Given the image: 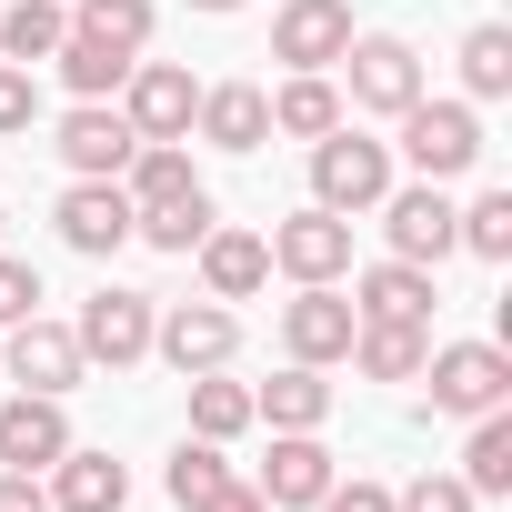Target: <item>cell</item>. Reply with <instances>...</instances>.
Returning a JSON list of instances; mask_svg holds the SVG:
<instances>
[{"label": "cell", "mask_w": 512, "mask_h": 512, "mask_svg": "<svg viewBox=\"0 0 512 512\" xmlns=\"http://www.w3.org/2000/svg\"><path fill=\"white\" fill-rule=\"evenodd\" d=\"M332 71H342V101H352V111L402 121V111L422 101V51H412L402 31H352V51H342Z\"/></svg>", "instance_id": "6da1fadb"}, {"label": "cell", "mask_w": 512, "mask_h": 512, "mask_svg": "<svg viewBox=\"0 0 512 512\" xmlns=\"http://www.w3.org/2000/svg\"><path fill=\"white\" fill-rule=\"evenodd\" d=\"M422 382H432V412L472 422V412H502L512 402V352L502 342H432L422 352Z\"/></svg>", "instance_id": "7a4b0ae2"}, {"label": "cell", "mask_w": 512, "mask_h": 512, "mask_svg": "<svg viewBox=\"0 0 512 512\" xmlns=\"http://www.w3.org/2000/svg\"><path fill=\"white\" fill-rule=\"evenodd\" d=\"M402 161H412V181H462V171L482 161V111L422 91V101L402 111Z\"/></svg>", "instance_id": "3957f363"}, {"label": "cell", "mask_w": 512, "mask_h": 512, "mask_svg": "<svg viewBox=\"0 0 512 512\" xmlns=\"http://www.w3.org/2000/svg\"><path fill=\"white\" fill-rule=\"evenodd\" d=\"M382 191H392V141H362L352 121L312 141V201H322V211L352 221V211H372Z\"/></svg>", "instance_id": "277c9868"}, {"label": "cell", "mask_w": 512, "mask_h": 512, "mask_svg": "<svg viewBox=\"0 0 512 512\" xmlns=\"http://www.w3.org/2000/svg\"><path fill=\"white\" fill-rule=\"evenodd\" d=\"M151 322H161V302H151V292H131V282H101V292L81 302L71 342H81V362H111V372H131V362H151Z\"/></svg>", "instance_id": "5b68a950"}, {"label": "cell", "mask_w": 512, "mask_h": 512, "mask_svg": "<svg viewBox=\"0 0 512 512\" xmlns=\"http://www.w3.org/2000/svg\"><path fill=\"white\" fill-rule=\"evenodd\" d=\"M352 292L342 282H292V302H282V352L292 362H312V372H332L342 352H352Z\"/></svg>", "instance_id": "8992f818"}, {"label": "cell", "mask_w": 512, "mask_h": 512, "mask_svg": "<svg viewBox=\"0 0 512 512\" xmlns=\"http://www.w3.org/2000/svg\"><path fill=\"white\" fill-rule=\"evenodd\" d=\"M151 352L191 382V372H231V352H241V312L231 302H181V312H161L151 322Z\"/></svg>", "instance_id": "52a82bcc"}, {"label": "cell", "mask_w": 512, "mask_h": 512, "mask_svg": "<svg viewBox=\"0 0 512 512\" xmlns=\"http://www.w3.org/2000/svg\"><path fill=\"white\" fill-rule=\"evenodd\" d=\"M262 241H272V272H292V282H342V272H352V221L322 211V201H302V211L272 221Z\"/></svg>", "instance_id": "ba28073f"}, {"label": "cell", "mask_w": 512, "mask_h": 512, "mask_svg": "<svg viewBox=\"0 0 512 512\" xmlns=\"http://www.w3.org/2000/svg\"><path fill=\"white\" fill-rule=\"evenodd\" d=\"M372 211H382V241H392V262H422V272H432L442 251H462V241H452V191H442V181H412V191L392 181Z\"/></svg>", "instance_id": "9c48e42d"}, {"label": "cell", "mask_w": 512, "mask_h": 512, "mask_svg": "<svg viewBox=\"0 0 512 512\" xmlns=\"http://www.w3.org/2000/svg\"><path fill=\"white\" fill-rule=\"evenodd\" d=\"M191 111H201V81H191L181 61H131L121 121H131L141 141H191Z\"/></svg>", "instance_id": "30bf717a"}, {"label": "cell", "mask_w": 512, "mask_h": 512, "mask_svg": "<svg viewBox=\"0 0 512 512\" xmlns=\"http://www.w3.org/2000/svg\"><path fill=\"white\" fill-rule=\"evenodd\" d=\"M51 151L71 161V181H121V171H131V151H141V131L121 121V101H71Z\"/></svg>", "instance_id": "8fae6325"}, {"label": "cell", "mask_w": 512, "mask_h": 512, "mask_svg": "<svg viewBox=\"0 0 512 512\" xmlns=\"http://www.w3.org/2000/svg\"><path fill=\"white\" fill-rule=\"evenodd\" d=\"M352 51V0H282L272 11V61L282 71H332Z\"/></svg>", "instance_id": "7c38bea8"}, {"label": "cell", "mask_w": 512, "mask_h": 512, "mask_svg": "<svg viewBox=\"0 0 512 512\" xmlns=\"http://www.w3.org/2000/svg\"><path fill=\"white\" fill-rule=\"evenodd\" d=\"M332 482H342V462H332L322 432H272V462H262V482H251V492H262L272 512H312Z\"/></svg>", "instance_id": "4fadbf2b"}, {"label": "cell", "mask_w": 512, "mask_h": 512, "mask_svg": "<svg viewBox=\"0 0 512 512\" xmlns=\"http://www.w3.org/2000/svg\"><path fill=\"white\" fill-rule=\"evenodd\" d=\"M0 362H11V382H21V392H51V402L91 372V362H81V342H71V322H41V312H31V322H11Z\"/></svg>", "instance_id": "5bb4252c"}, {"label": "cell", "mask_w": 512, "mask_h": 512, "mask_svg": "<svg viewBox=\"0 0 512 512\" xmlns=\"http://www.w3.org/2000/svg\"><path fill=\"white\" fill-rule=\"evenodd\" d=\"M71 452V412L51 392H11L0 402V472H51Z\"/></svg>", "instance_id": "9a60e30c"}, {"label": "cell", "mask_w": 512, "mask_h": 512, "mask_svg": "<svg viewBox=\"0 0 512 512\" xmlns=\"http://www.w3.org/2000/svg\"><path fill=\"white\" fill-rule=\"evenodd\" d=\"M51 221H61V241H71V251H91V262H111V251L131 241V191H121V181H71Z\"/></svg>", "instance_id": "2e32d148"}, {"label": "cell", "mask_w": 512, "mask_h": 512, "mask_svg": "<svg viewBox=\"0 0 512 512\" xmlns=\"http://www.w3.org/2000/svg\"><path fill=\"white\" fill-rule=\"evenodd\" d=\"M191 131H201L211 151H262V141H272V91H262V81H211L201 111H191Z\"/></svg>", "instance_id": "e0dca14e"}, {"label": "cell", "mask_w": 512, "mask_h": 512, "mask_svg": "<svg viewBox=\"0 0 512 512\" xmlns=\"http://www.w3.org/2000/svg\"><path fill=\"white\" fill-rule=\"evenodd\" d=\"M191 251H201V292H211V302H251V292L272 282V241H262V231H221V221H211Z\"/></svg>", "instance_id": "ac0fdd59"}, {"label": "cell", "mask_w": 512, "mask_h": 512, "mask_svg": "<svg viewBox=\"0 0 512 512\" xmlns=\"http://www.w3.org/2000/svg\"><path fill=\"white\" fill-rule=\"evenodd\" d=\"M432 272L422 262H372V272H352V312L362 322H432Z\"/></svg>", "instance_id": "d6986e66"}, {"label": "cell", "mask_w": 512, "mask_h": 512, "mask_svg": "<svg viewBox=\"0 0 512 512\" xmlns=\"http://www.w3.org/2000/svg\"><path fill=\"white\" fill-rule=\"evenodd\" d=\"M41 492H51V512H121V502H131V472H121L111 452H81V442H71Z\"/></svg>", "instance_id": "ffe728a7"}, {"label": "cell", "mask_w": 512, "mask_h": 512, "mask_svg": "<svg viewBox=\"0 0 512 512\" xmlns=\"http://www.w3.org/2000/svg\"><path fill=\"white\" fill-rule=\"evenodd\" d=\"M251 422H272V432H322L332 422V382L312 362H282L262 392H251Z\"/></svg>", "instance_id": "44dd1931"}, {"label": "cell", "mask_w": 512, "mask_h": 512, "mask_svg": "<svg viewBox=\"0 0 512 512\" xmlns=\"http://www.w3.org/2000/svg\"><path fill=\"white\" fill-rule=\"evenodd\" d=\"M422 352H432V322H352V372L372 382H422Z\"/></svg>", "instance_id": "7402d4cb"}, {"label": "cell", "mask_w": 512, "mask_h": 512, "mask_svg": "<svg viewBox=\"0 0 512 512\" xmlns=\"http://www.w3.org/2000/svg\"><path fill=\"white\" fill-rule=\"evenodd\" d=\"M272 131H282V141H322V131H342V81H332V71H292V81L272 91Z\"/></svg>", "instance_id": "603a6c76"}, {"label": "cell", "mask_w": 512, "mask_h": 512, "mask_svg": "<svg viewBox=\"0 0 512 512\" xmlns=\"http://www.w3.org/2000/svg\"><path fill=\"white\" fill-rule=\"evenodd\" d=\"M121 191H131V211L191 201V191H201V171H191V141H141V151H131V171H121Z\"/></svg>", "instance_id": "cb8c5ba5"}, {"label": "cell", "mask_w": 512, "mask_h": 512, "mask_svg": "<svg viewBox=\"0 0 512 512\" xmlns=\"http://www.w3.org/2000/svg\"><path fill=\"white\" fill-rule=\"evenodd\" d=\"M51 71H61V91H71V101H121V81H131V51H111V41L71 31V41L51 51Z\"/></svg>", "instance_id": "d4e9b609"}, {"label": "cell", "mask_w": 512, "mask_h": 512, "mask_svg": "<svg viewBox=\"0 0 512 512\" xmlns=\"http://www.w3.org/2000/svg\"><path fill=\"white\" fill-rule=\"evenodd\" d=\"M462 482H472V502H502V492H512V402H502V412H472Z\"/></svg>", "instance_id": "484cf974"}, {"label": "cell", "mask_w": 512, "mask_h": 512, "mask_svg": "<svg viewBox=\"0 0 512 512\" xmlns=\"http://www.w3.org/2000/svg\"><path fill=\"white\" fill-rule=\"evenodd\" d=\"M61 41H71V11H61V0H11V11H0V61L41 71Z\"/></svg>", "instance_id": "4316f807"}, {"label": "cell", "mask_w": 512, "mask_h": 512, "mask_svg": "<svg viewBox=\"0 0 512 512\" xmlns=\"http://www.w3.org/2000/svg\"><path fill=\"white\" fill-rule=\"evenodd\" d=\"M191 432H201V442H241V432H251V382L191 372Z\"/></svg>", "instance_id": "83f0119b"}, {"label": "cell", "mask_w": 512, "mask_h": 512, "mask_svg": "<svg viewBox=\"0 0 512 512\" xmlns=\"http://www.w3.org/2000/svg\"><path fill=\"white\" fill-rule=\"evenodd\" d=\"M151 21H161L151 0H71V31H91V41H111V51H131V61L151 51Z\"/></svg>", "instance_id": "f1b7e54d"}, {"label": "cell", "mask_w": 512, "mask_h": 512, "mask_svg": "<svg viewBox=\"0 0 512 512\" xmlns=\"http://www.w3.org/2000/svg\"><path fill=\"white\" fill-rule=\"evenodd\" d=\"M462 91H472V101H502V91H512V31H502V21H472V31H462Z\"/></svg>", "instance_id": "f546056e"}, {"label": "cell", "mask_w": 512, "mask_h": 512, "mask_svg": "<svg viewBox=\"0 0 512 512\" xmlns=\"http://www.w3.org/2000/svg\"><path fill=\"white\" fill-rule=\"evenodd\" d=\"M452 241H462V251H482V262H512V191L462 201V211H452Z\"/></svg>", "instance_id": "4dcf8cb0"}, {"label": "cell", "mask_w": 512, "mask_h": 512, "mask_svg": "<svg viewBox=\"0 0 512 512\" xmlns=\"http://www.w3.org/2000/svg\"><path fill=\"white\" fill-rule=\"evenodd\" d=\"M211 231V191H191V201H161V211H131V241H151V251H191Z\"/></svg>", "instance_id": "1f68e13d"}, {"label": "cell", "mask_w": 512, "mask_h": 512, "mask_svg": "<svg viewBox=\"0 0 512 512\" xmlns=\"http://www.w3.org/2000/svg\"><path fill=\"white\" fill-rule=\"evenodd\" d=\"M211 482H231V462H221V442H201V432H191V442L171 452V502L191 512V502H201Z\"/></svg>", "instance_id": "d6a6232c"}, {"label": "cell", "mask_w": 512, "mask_h": 512, "mask_svg": "<svg viewBox=\"0 0 512 512\" xmlns=\"http://www.w3.org/2000/svg\"><path fill=\"white\" fill-rule=\"evenodd\" d=\"M392 512H482V502H472L462 472H422L412 492H392Z\"/></svg>", "instance_id": "836d02e7"}, {"label": "cell", "mask_w": 512, "mask_h": 512, "mask_svg": "<svg viewBox=\"0 0 512 512\" xmlns=\"http://www.w3.org/2000/svg\"><path fill=\"white\" fill-rule=\"evenodd\" d=\"M31 121H41V81H31L21 61H0V141H21Z\"/></svg>", "instance_id": "e575fe53"}, {"label": "cell", "mask_w": 512, "mask_h": 512, "mask_svg": "<svg viewBox=\"0 0 512 512\" xmlns=\"http://www.w3.org/2000/svg\"><path fill=\"white\" fill-rule=\"evenodd\" d=\"M31 312H41V272L0 251V332H11V322H31Z\"/></svg>", "instance_id": "d590c367"}, {"label": "cell", "mask_w": 512, "mask_h": 512, "mask_svg": "<svg viewBox=\"0 0 512 512\" xmlns=\"http://www.w3.org/2000/svg\"><path fill=\"white\" fill-rule=\"evenodd\" d=\"M312 512H392V492H382V482H332Z\"/></svg>", "instance_id": "8d00e7d4"}, {"label": "cell", "mask_w": 512, "mask_h": 512, "mask_svg": "<svg viewBox=\"0 0 512 512\" xmlns=\"http://www.w3.org/2000/svg\"><path fill=\"white\" fill-rule=\"evenodd\" d=\"M191 512H272V502H262V492H251V482H241V472H231V482H211V492H201V502H191Z\"/></svg>", "instance_id": "74e56055"}, {"label": "cell", "mask_w": 512, "mask_h": 512, "mask_svg": "<svg viewBox=\"0 0 512 512\" xmlns=\"http://www.w3.org/2000/svg\"><path fill=\"white\" fill-rule=\"evenodd\" d=\"M0 512H51V492H41V472H0Z\"/></svg>", "instance_id": "f35d334b"}, {"label": "cell", "mask_w": 512, "mask_h": 512, "mask_svg": "<svg viewBox=\"0 0 512 512\" xmlns=\"http://www.w3.org/2000/svg\"><path fill=\"white\" fill-rule=\"evenodd\" d=\"M191 11H241V0H191Z\"/></svg>", "instance_id": "ab89813d"}]
</instances>
